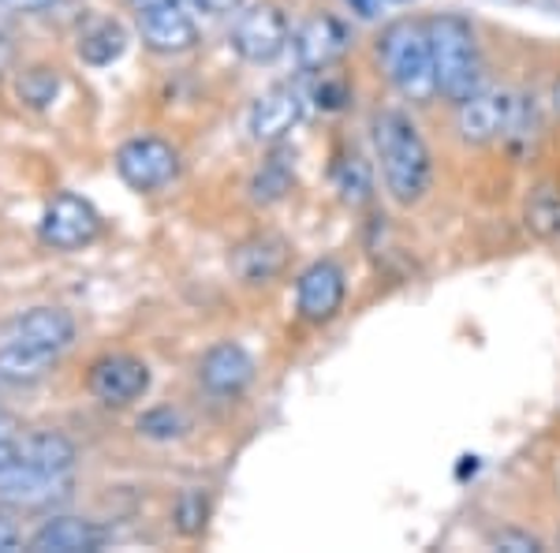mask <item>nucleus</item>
Instances as JSON below:
<instances>
[{
  "instance_id": "9",
  "label": "nucleus",
  "mask_w": 560,
  "mask_h": 553,
  "mask_svg": "<svg viewBox=\"0 0 560 553\" xmlns=\"http://www.w3.org/2000/svg\"><path fill=\"white\" fill-rule=\"evenodd\" d=\"M512 108H516V94L512 90H478L467 102L456 105V131L471 147H486V142L504 139L512 124Z\"/></svg>"
},
{
  "instance_id": "33",
  "label": "nucleus",
  "mask_w": 560,
  "mask_h": 553,
  "mask_svg": "<svg viewBox=\"0 0 560 553\" xmlns=\"http://www.w3.org/2000/svg\"><path fill=\"white\" fill-rule=\"evenodd\" d=\"M4 438H15V423H12V415L8 412H0V441Z\"/></svg>"
},
{
  "instance_id": "28",
  "label": "nucleus",
  "mask_w": 560,
  "mask_h": 553,
  "mask_svg": "<svg viewBox=\"0 0 560 553\" xmlns=\"http://www.w3.org/2000/svg\"><path fill=\"white\" fill-rule=\"evenodd\" d=\"M490 546H493V550H512V553H538V550H541V542L535 539V534H527V531L504 528V531H497V534H493Z\"/></svg>"
},
{
  "instance_id": "24",
  "label": "nucleus",
  "mask_w": 560,
  "mask_h": 553,
  "mask_svg": "<svg viewBox=\"0 0 560 553\" xmlns=\"http://www.w3.org/2000/svg\"><path fill=\"white\" fill-rule=\"evenodd\" d=\"M60 94V71L57 68H26L20 79H15V97H20L23 105L31 108H49L57 102Z\"/></svg>"
},
{
  "instance_id": "29",
  "label": "nucleus",
  "mask_w": 560,
  "mask_h": 553,
  "mask_svg": "<svg viewBox=\"0 0 560 553\" xmlns=\"http://www.w3.org/2000/svg\"><path fill=\"white\" fill-rule=\"evenodd\" d=\"M191 4L202 8L206 15H232V12H240L243 0H191Z\"/></svg>"
},
{
  "instance_id": "22",
  "label": "nucleus",
  "mask_w": 560,
  "mask_h": 553,
  "mask_svg": "<svg viewBox=\"0 0 560 553\" xmlns=\"http://www.w3.org/2000/svg\"><path fill=\"white\" fill-rule=\"evenodd\" d=\"M523 224L538 240H560V184L546 180V184L530 187L527 203H523Z\"/></svg>"
},
{
  "instance_id": "25",
  "label": "nucleus",
  "mask_w": 560,
  "mask_h": 553,
  "mask_svg": "<svg viewBox=\"0 0 560 553\" xmlns=\"http://www.w3.org/2000/svg\"><path fill=\"white\" fill-rule=\"evenodd\" d=\"M173 520H176V531L195 539V534L206 531V520H210V497L202 489H184L173 505Z\"/></svg>"
},
{
  "instance_id": "5",
  "label": "nucleus",
  "mask_w": 560,
  "mask_h": 553,
  "mask_svg": "<svg viewBox=\"0 0 560 553\" xmlns=\"http://www.w3.org/2000/svg\"><path fill=\"white\" fill-rule=\"evenodd\" d=\"M288 45H292V26H288V15L277 4L247 8L232 26V49L247 65H273Z\"/></svg>"
},
{
  "instance_id": "17",
  "label": "nucleus",
  "mask_w": 560,
  "mask_h": 553,
  "mask_svg": "<svg viewBox=\"0 0 560 553\" xmlns=\"http://www.w3.org/2000/svg\"><path fill=\"white\" fill-rule=\"evenodd\" d=\"M57 367V352H45L38 344L20 337L0 341V382L4 385H38Z\"/></svg>"
},
{
  "instance_id": "36",
  "label": "nucleus",
  "mask_w": 560,
  "mask_h": 553,
  "mask_svg": "<svg viewBox=\"0 0 560 553\" xmlns=\"http://www.w3.org/2000/svg\"><path fill=\"white\" fill-rule=\"evenodd\" d=\"M553 102H557V108H560V83H557V90H553Z\"/></svg>"
},
{
  "instance_id": "4",
  "label": "nucleus",
  "mask_w": 560,
  "mask_h": 553,
  "mask_svg": "<svg viewBox=\"0 0 560 553\" xmlns=\"http://www.w3.org/2000/svg\"><path fill=\"white\" fill-rule=\"evenodd\" d=\"M116 172L131 192H161L179 176V153L158 135H139L116 150Z\"/></svg>"
},
{
  "instance_id": "1",
  "label": "nucleus",
  "mask_w": 560,
  "mask_h": 553,
  "mask_svg": "<svg viewBox=\"0 0 560 553\" xmlns=\"http://www.w3.org/2000/svg\"><path fill=\"white\" fill-rule=\"evenodd\" d=\"M374 150L382 165L385 192L400 206L422 203L433 184V158L419 124L400 108H382L374 116Z\"/></svg>"
},
{
  "instance_id": "14",
  "label": "nucleus",
  "mask_w": 560,
  "mask_h": 553,
  "mask_svg": "<svg viewBox=\"0 0 560 553\" xmlns=\"http://www.w3.org/2000/svg\"><path fill=\"white\" fill-rule=\"evenodd\" d=\"M198 382L213 396H240L255 382V359L243 344L221 341L198 359Z\"/></svg>"
},
{
  "instance_id": "16",
  "label": "nucleus",
  "mask_w": 560,
  "mask_h": 553,
  "mask_svg": "<svg viewBox=\"0 0 560 553\" xmlns=\"http://www.w3.org/2000/svg\"><path fill=\"white\" fill-rule=\"evenodd\" d=\"M8 337H20L26 344H38L45 352H65L75 341V319L60 307H34L8 325Z\"/></svg>"
},
{
  "instance_id": "13",
  "label": "nucleus",
  "mask_w": 560,
  "mask_h": 553,
  "mask_svg": "<svg viewBox=\"0 0 560 553\" xmlns=\"http://www.w3.org/2000/svg\"><path fill=\"white\" fill-rule=\"evenodd\" d=\"M351 45V31L337 15H311L300 31L292 34L295 65L303 71H329Z\"/></svg>"
},
{
  "instance_id": "26",
  "label": "nucleus",
  "mask_w": 560,
  "mask_h": 553,
  "mask_svg": "<svg viewBox=\"0 0 560 553\" xmlns=\"http://www.w3.org/2000/svg\"><path fill=\"white\" fill-rule=\"evenodd\" d=\"M187 430V419L176 412V407H153L139 419V434H147L153 441H173Z\"/></svg>"
},
{
  "instance_id": "27",
  "label": "nucleus",
  "mask_w": 560,
  "mask_h": 553,
  "mask_svg": "<svg viewBox=\"0 0 560 553\" xmlns=\"http://www.w3.org/2000/svg\"><path fill=\"white\" fill-rule=\"evenodd\" d=\"M314 97H318V108H325V113H340V108L351 102V90L345 79H332L322 71V83L314 90Z\"/></svg>"
},
{
  "instance_id": "20",
  "label": "nucleus",
  "mask_w": 560,
  "mask_h": 553,
  "mask_svg": "<svg viewBox=\"0 0 560 553\" xmlns=\"http://www.w3.org/2000/svg\"><path fill=\"white\" fill-rule=\"evenodd\" d=\"M15 460L45 471H71L75 468V446L57 430H38L26 434L23 441H15Z\"/></svg>"
},
{
  "instance_id": "34",
  "label": "nucleus",
  "mask_w": 560,
  "mask_h": 553,
  "mask_svg": "<svg viewBox=\"0 0 560 553\" xmlns=\"http://www.w3.org/2000/svg\"><path fill=\"white\" fill-rule=\"evenodd\" d=\"M348 4H355V8H359V15H363V20H370V15L377 12V0H348Z\"/></svg>"
},
{
  "instance_id": "18",
  "label": "nucleus",
  "mask_w": 560,
  "mask_h": 553,
  "mask_svg": "<svg viewBox=\"0 0 560 553\" xmlns=\"http://www.w3.org/2000/svg\"><path fill=\"white\" fill-rule=\"evenodd\" d=\"M105 542V531L90 520H75V516H57L31 539L34 553H94Z\"/></svg>"
},
{
  "instance_id": "30",
  "label": "nucleus",
  "mask_w": 560,
  "mask_h": 553,
  "mask_svg": "<svg viewBox=\"0 0 560 553\" xmlns=\"http://www.w3.org/2000/svg\"><path fill=\"white\" fill-rule=\"evenodd\" d=\"M20 546V531L12 528V523L0 516V553H8V550H15Z\"/></svg>"
},
{
  "instance_id": "15",
  "label": "nucleus",
  "mask_w": 560,
  "mask_h": 553,
  "mask_svg": "<svg viewBox=\"0 0 560 553\" xmlns=\"http://www.w3.org/2000/svg\"><path fill=\"white\" fill-rule=\"evenodd\" d=\"M139 20V38L158 57H179L198 45V26L184 8H150V12H135Z\"/></svg>"
},
{
  "instance_id": "35",
  "label": "nucleus",
  "mask_w": 560,
  "mask_h": 553,
  "mask_svg": "<svg viewBox=\"0 0 560 553\" xmlns=\"http://www.w3.org/2000/svg\"><path fill=\"white\" fill-rule=\"evenodd\" d=\"M15 4H23V8H42L45 0H15Z\"/></svg>"
},
{
  "instance_id": "12",
  "label": "nucleus",
  "mask_w": 560,
  "mask_h": 553,
  "mask_svg": "<svg viewBox=\"0 0 560 553\" xmlns=\"http://www.w3.org/2000/svg\"><path fill=\"white\" fill-rule=\"evenodd\" d=\"M292 262V243L280 232H255L243 243L232 247V274H236L240 285H269L288 269Z\"/></svg>"
},
{
  "instance_id": "32",
  "label": "nucleus",
  "mask_w": 560,
  "mask_h": 553,
  "mask_svg": "<svg viewBox=\"0 0 560 553\" xmlns=\"http://www.w3.org/2000/svg\"><path fill=\"white\" fill-rule=\"evenodd\" d=\"M12 460H15V438H4L0 441V468L12 464Z\"/></svg>"
},
{
  "instance_id": "6",
  "label": "nucleus",
  "mask_w": 560,
  "mask_h": 553,
  "mask_svg": "<svg viewBox=\"0 0 560 553\" xmlns=\"http://www.w3.org/2000/svg\"><path fill=\"white\" fill-rule=\"evenodd\" d=\"M348 296V277L345 269L332 258H318L303 269L295 280V307H300V319L311 325H325L340 314Z\"/></svg>"
},
{
  "instance_id": "19",
  "label": "nucleus",
  "mask_w": 560,
  "mask_h": 553,
  "mask_svg": "<svg viewBox=\"0 0 560 553\" xmlns=\"http://www.w3.org/2000/svg\"><path fill=\"white\" fill-rule=\"evenodd\" d=\"M75 53H79V60L90 68H108L128 53V31H124V23L105 20V15H94V20H86L83 26H79Z\"/></svg>"
},
{
  "instance_id": "23",
  "label": "nucleus",
  "mask_w": 560,
  "mask_h": 553,
  "mask_svg": "<svg viewBox=\"0 0 560 553\" xmlns=\"http://www.w3.org/2000/svg\"><path fill=\"white\" fill-rule=\"evenodd\" d=\"M292 180H295V172H292L288 153H273V158L255 172V180H250V198H255L258 206H273L292 192Z\"/></svg>"
},
{
  "instance_id": "2",
  "label": "nucleus",
  "mask_w": 560,
  "mask_h": 553,
  "mask_svg": "<svg viewBox=\"0 0 560 553\" xmlns=\"http://www.w3.org/2000/svg\"><path fill=\"white\" fill-rule=\"evenodd\" d=\"M430 49H433V76H438V97L445 102H467L471 94L482 90L486 65H482V45L471 20L456 12H441L427 20Z\"/></svg>"
},
{
  "instance_id": "11",
  "label": "nucleus",
  "mask_w": 560,
  "mask_h": 553,
  "mask_svg": "<svg viewBox=\"0 0 560 553\" xmlns=\"http://www.w3.org/2000/svg\"><path fill=\"white\" fill-rule=\"evenodd\" d=\"M86 385L94 401L108 407H128L150 389V367L135 356H102L90 367Z\"/></svg>"
},
{
  "instance_id": "21",
  "label": "nucleus",
  "mask_w": 560,
  "mask_h": 553,
  "mask_svg": "<svg viewBox=\"0 0 560 553\" xmlns=\"http://www.w3.org/2000/svg\"><path fill=\"white\" fill-rule=\"evenodd\" d=\"M332 187H337L340 203L348 206H366L374 198V169L363 153H340L337 165H332Z\"/></svg>"
},
{
  "instance_id": "7",
  "label": "nucleus",
  "mask_w": 560,
  "mask_h": 553,
  "mask_svg": "<svg viewBox=\"0 0 560 553\" xmlns=\"http://www.w3.org/2000/svg\"><path fill=\"white\" fill-rule=\"evenodd\" d=\"M71 494V471H45L23 460L0 468V502L23 509H49Z\"/></svg>"
},
{
  "instance_id": "10",
  "label": "nucleus",
  "mask_w": 560,
  "mask_h": 553,
  "mask_svg": "<svg viewBox=\"0 0 560 553\" xmlns=\"http://www.w3.org/2000/svg\"><path fill=\"white\" fill-rule=\"evenodd\" d=\"M300 120H303V90L295 83H277L266 94L255 97L247 128L250 139L261 142V147H277V142H284L292 135Z\"/></svg>"
},
{
  "instance_id": "31",
  "label": "nucleus",
  "mask_w": 560,
  "mask_h": 553,
  "mask_svg": "<svg viewBox=\"0 0 560 553\" xmlns=\"http://www.w3.org/2000/svg\"><path fill=\"white\" fill-rule=\"evenodd\" d=\"M135 12H150V8H187L191 0H131Z\"/></svg>"
},
{
  "instance_id": "3",
  "label": "nucleus",
  "mask_w": 560,
  "mask_h": 553,
  "mask_svg": "<svg viewBox=\"0 0 560 553\" xmlns=\"http://www.w3.org/2000/svg\"><path fill=\"white\" fill-rule=\"evenodd\" d=\"M377 60H382L388 83L400 90L411 105H430L438 97V76H433V49L422 20H396L377 38Z\"/></svg>"
},
{
  "instance_id": "8",
  "label": "nucleus",
  "mask_w": 560,
  "mask_h": 553,
  "mask_svg": "<svg viewBox=\"0 0 560 553\" xmlns=\"http://www.w3.org/2000/svg\"><path fill=\"white\" fill-rule=\"evenodd\" d=\"M102 232V217L83 195H57L42 214V240L57 251H79L97 240Z\"/></svg>"
}]
</instances>
